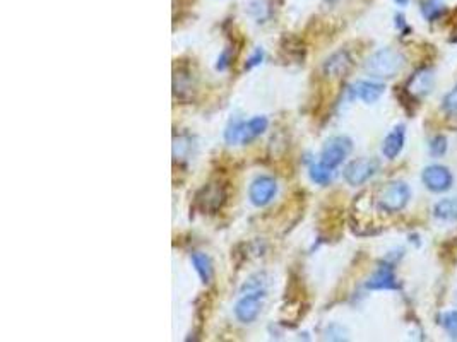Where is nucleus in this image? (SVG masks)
Returning <instances> with one entry per match:
<instances>
[{
	"label": "nucleus",
	"mask_w": 457,
	"mask_h": 342,
	"mask_svg": "<svg viewBox=\"0 0 457 342\" xmlns=\"http://www.w3.org/2000/svg\"><path fill=\"white\" fill-rule=\"evenodd\" d=\"M406 65V57L396 48H380L365 62V72L377 79H392Z\"/></svg>",
	"instance_id": "nucleus-1"
},
{
	"label": "nucleus",
	"mask_w": 457,
	"mask_h": 342,
	"mask_svg": "<svg viewBox=\"0 0 457 342\" xmlns=\"http://www.w3.org/2000/svg\"><path fill=\"white\" fill-rule=\"evenodd\" d=\"M267 125H269V122H267L266 116H254L248 122L233 120L228 129L225 130V139L230 146L248 144V142H252L259 135L266 132Z\"/></svg>",
	"instance_id": "nucleus-2"
},
{
	"label": "nucleus",
	"mask_w": 457,
	"mask_h": 342,
	"mask_svg": "<svg viewBox=\"0 0 457 342\" xmlns=\"http://www.w3.org/2000/svg\"><path fill=\"white\" fill-rule=\"evenodd\" d=\"M411 199V190L406 183L401 182V180H396V182L387 183L380 189L379 195H377V205H379L380 210L389 214L401 212V210L410 204Z\"/></svg>",
	"instance_id": "nucleus-3"
},
{
	"label": "nucleus",
	"mask_w": 457,
	"mask_h": 342,
	"mask_svg": "<svg viewBox=\"0 0 457 342\" xmlns=\"http://www.w3.org/2000/svg\"><path fill=\"white\" fill-rule=\"evenodd\" d=\"M351 149H353V142H351L350 137H346V135H334V137H331L324 144L322 153H320V161L326 166L334 170L350 156Z\"/></svg>",
	"instance_id": "nucleus-4"
},
{
	"label": "nucleus",
	"mask_w": 457,
	"mask_h": 342,
	"mask_svg": "<svg viewBox=\"0 0 457 342\" xmlns=\"http://www.w3.org/2000/svg\"><path fill=\"white\" fill-rule=\"evenodd\" d=\"M377 170H379V161L373 157H358V160H353L346 164L343 176H345L347 185L360 187L368 182Z\"/></svg>",
	"instance_id": "nucleus-5"
},
{
	"label": "nucleus",
	"mask_w": 457,
	"mask_h": 342,
	"mask_svg": "<svg viewBox=\"0 0 457 342\" xmlns=\"http://www.w3.org/2000/svg\"><path fill=\"white\" fill-rule=\"evenodd\" d=\"M195 91H197V79H195V74L192 72V67L187 65V63H180L175 69V76H173L175 100L187 103V101L194 100Z\"/></svg>",
	"instance_id": "nucleus-6"
},
{
	"label": "nucleus",
	"mask_w": 457,
	"mask_h": 342,
	"mask_svg": "<svg viewBox=\"0 0 457 342\" xmlns=\"http://www.w3.org/2000/svg\"><path fill=\"white\" fill-rule=\"evenodd\" d=\"M421 180L423 185L430 192H433V194H442V192L451 190L452 182H454L451 170L444 166V164H430V166H426L421 173Z\"/></svg>",
	"instance_id": "nucleus-7"
},
{
	"label": "nucleus",
	"mask_w": 457,
	"mask_h": 342,
	"mask_svg": "<svg viewBox=\"0 0 457 342\" xmlns=\"http://www.w3.org/2000/svg\"><path fill=\"white\" fill-rule=\"evenodd\" d=\"M266 298V291H254L244 293L240 300L235 304V317L241 323H252L259 317L262 310V302Z\"/></svg>",
	"instance_id": "nucleus-8"
},
{
	"label": "nucleus",
	"mask_w": 457,
	"mask_h": 342,
	"mask_svg": "<svg viewBox=\"0 0 457 342\" xmlns=\"http://www.w3.org/2000/svg\"><path fill=\"white\" fill-rule=\"evenodd\" d=\"M226 202V190L221 183L214 182L209 183V185L202 187L201 192L195 197V204L197 208L202 210V212L213 214L218 212L223 208V204Z\"/></svg>",
	"instance_id": "nucleus-9"
},
{
	"label": "nucleus",
	"mask_w": 457,
	"mask_h": 342,
	"mask_svg": "<svg viewBox=\"0 0 457 342\" xmlns=\"http://www.w3.org/2000/svg\"><path fill=\"white\" fill-rule=\"evenodd\" d=\"M276 192H278V183H276L274 178L266 175L257 176L254 182L250 183L248 199H250V202L255 208H264V205H267L273 201Z\"/></svg>",
	"instance_id": "nucleus-10"
},
{
	"label": "nucleus",
	"mask_w": 457,
	"mask_h": 342,
	"mask_svg": "<svg viewBox=\"0 0 457 342\" xmlns=\"http://www.w3.org/2000/svg\"><path fill=\"white\" fill-rule=\"evenodd\" d=\"M433 84H435V76H433V70L425 67V69L417 70L413 76L410 77V81L406 82V95L411 98V100H420V98L430 95V91L433 89Z\"/></svg>",
	"instance_id": "nucleus-11"
},
{
	"label": "nucleus",
	"mask_w": 457,
	"mask_h": 342,
	"mask_svg": "<svg viewBox=\"0 0 457 342\" xmlns=\"http://www.w3.org/2000/svg\"><path fill=\"white\" fill-rule=\"evenodd\" d=\"M385 86L382 82L375 81H358L351 86V93H353L354 98L361 100L366 104H373L380 100V96L384 95Z\"/></svg>",
	"instance_id": "nucleus-12"
},
{
	"label": "nucleus",
	"mask_w": 457,
	"mask_h": 342,
	"mask_svg": "<svg viewBox=\"0 0 457 342\" xmlns=\"http://www.w3.org/2000/svg\"><path fill=\"white\" fill-rule=\"evenodd\" d=\"M366 288L372 289V291H382V289H398V279H396L394 269L391 265L384 264L380 265L375 272L370 276V279L366 281Z\"/></svg>",
	"instance_id": "nucleus-13"
},
{
	"label": "nucleus",
	"mask_w": 457,
	"mask_h": 342,
	"mask_svg": "<svg viewBox=\"0 0 457 342\" xmlns=\"http://www.w3.org/2000/svg\"><path fill=\"white\" fill-rule=\"evenodd\" d=\"M351 65H353V60L350 54L346 50H339L324 62L322 72L326 77H341L351 69Z\"/></svg>",
	"instance_id": "nucleus-14"
},
{
	"label": "nucleus",
	"mask_w": 457,
	"mask_h": 342,
	"mask_svg": "<svg viewBox=\"0 0 457 342\" xmlns=\"http://www.w3.org/2000/svg\"><path fill=\"white\" fill-rule=\"evenodd\" d=\"M404 141H406V129L404 125H398L387 137L384 139L382 144V154L387 160H396L399 153L403 151Z\"/></svg>",
	"instance_id": "nucleus-15"
},
{
	"label": "nucleus",
	"mask_w": 457,
	"mask_h": 342,
	"mask_svg": "<svg viewBox=\"0 0 457 342\" xmlns=\"http://www.w3.org/2000/svg\"><path fill=\"white\" fill-rule=\"evenodd\" d=\"M190 261H192V265H194L195 272H197L199 277H201L202 283L209 284L214 276V269L211 258L207 257L206 254H202V251H195V254H192Z\"/></svg>",
	"instance_id": "nucleus-16"
},
{
	"label": "nucleus",
	"mask_w": 457,
	"mask_h": 342,
	"mask_svg": "<svg viewBox=\"0 0 457 342\" xmlns=\"http://www.w3.org/2000/svg\"><path fill=\"white\" fill-rule=\"evenodd\" d=\"M433 216L440 221L454 223V221H457V199L447 197L437 202V204L433 205Z\"/></svg>",
	"instance_id": "nucleus-17"
},
{
	"label": "nucleus",
	"mask_w": 457,
	"mask_h": 342,
	"mask_svg": "<svg viewBox=\"0 0 457 342\" xmlns=\"http://www.w3.org/2000/svg\"><path fill=\"white\" fill-rule=\"evenodd\" d=\"M310 178L312 182H315L317 185H329L331 180H332V168L326 166V164L322 163V161H319V163L312 164L310 166Z\"/></svg>",
	"instance_id": "nucleus-18"
},
{
	"label": "nucleus",
	"mask_w": 457,
	"mask_h": 342,
	"mask_svg": "<svg viewBox=\"0 0 457 342\" xmlns=\"http://www.w3.org/2000/svg\"><path fill=\"white\" fill-rule=\"evenodd\" d=\"M248 13L255 17L257 22H264L271 14L269 2L267 0H248Z\"/></svg>",
	"instance_id": "nucleus-19"
},
{
	"label": "nucleus",
	"mask_w": 457,
	"mask_h": 342,
	"mask_svg": "<svg viewBox=\"0 0 457 342\" xmlns=\"http://www.w3.org/2000/svg\"><path fill=\"white\" fill-rule=\"evenodd\" d=\"M440 325L451 339H457V310L444 311L440 315Z\"/></svg>",
	"instance_id": "nucleus-20"
},
{
	"label": "nucleus",
	"mask_w": 457,
	"mask_h": 342,
	"mask_svg": "<svg viewBox=\"0 0 457 342\" xmlns=\"http://www.w3.org/2000/svg\"><path fill=\"white\" fill-rule=\"evenodd\" d=\"M442 108L447 115L457 116V84L445 95L444 101H442Z\"/></svg>",
	"instance_id": "nucleus-21"
},
{
	"label": "nucleus",
	"mask_w": 457,
	"mask_h": 342,
	"mask_svg": "<svg viewBox=\"0 0 457 342\" xmlns=\"http://www.w3.org/2000/svg\"><path fill=\"white\" fill-rule=\"evenodd\" d=\"M254 291H266V279H264V274H257V276H252L247 283L241 288V295L244 293H254Z\"/></svg>",
	"instance_id": "nucleus-22"
},
{
	"label": "nucleus",
	"mask_w": 457,
	"mask_h": 342,
	"mask_svg": "<svg viewBox=\"0 0 457 342\" xmlns=\"http://www.w3.org/2000/svg\"><path fill=\"white\" fill-rule=\"evenodd\" d=\"M447 153V139L444 135H437L430 141V154L433 157H440Z\"/></svg>",
	"instance_id": "nucleus-23"
},
{
	"label": "nucleus",
	"mask_w": 457,
	"mask_h": 342,
	"mask_svg": "<svg viewBox=\"0 0 457 342\" xmlns=\"http://www.w3.org/2000/svg\"><path fill=\"white\" fill-rule=\"evenodd\" d=\"M442 9H444V6H442V0H428V2L425 3V7H423V13H425L426 20L433 21L440 16Z\"/></svg>",
	"instance_id": "nucleus-24"
},
{
	"label": "nucleus",
	"mask_w": 457,
	"mask_h": 342,
	"mask_svg": "<svg viewBox=\"0 0 457 342\" xmlns=\"http://www.w3.org/2000/svg\"><path fill=\"white\" fill-rule=\"evenodd\" d=\"M264 60V52L260 50V48H257V50L254 52V55H252L250 59L247 60V63H245V69H252V67H255V65H259L260 62H262Z\"/></svg>",
	"instance_id": "nucleus-25"
},
{
	"label": "nucleus",
	"mask_w": 457,
	"mask_h": 342,
	"mask_svg": "<svg viewBox=\"0 0 457 342\" xmlns=\"http://www.w3.org/2000/svg\"><path fill=\"white\" fill-rule=\"evenodd\" d=\"M407 2H410V0H396V3H398V6H401V7L407 6Z\"/></svg>",
	"instance_id": "nucleus-26"
}]
</instances>
